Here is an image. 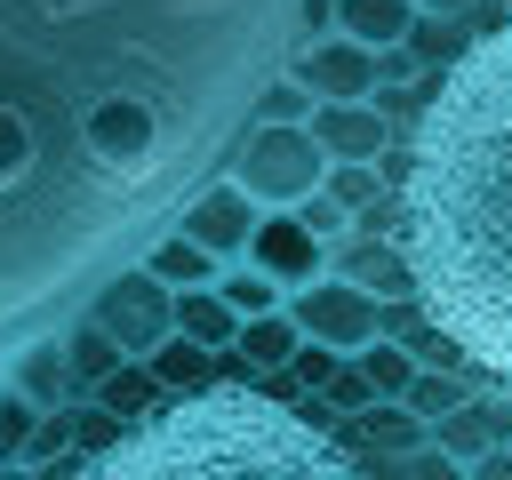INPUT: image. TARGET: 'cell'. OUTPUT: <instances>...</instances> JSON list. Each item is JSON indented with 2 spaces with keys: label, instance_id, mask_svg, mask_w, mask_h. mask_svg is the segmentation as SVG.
Returning a JSON list of instances; mask_svg holds the SVG:
<instances>
[{
  "label": "cell",
  "instance_id": "cell-1",
  "mask_svg": "<svg viewBox=\"0 0 512 480\" xmlns=\"http://www.w3.org/2000/svg\"><path fill=\"white\" fill-rule=\"evenodd\" d=\"M424 80L392 184L416 312L512 392V8Z\"/></svg>",
  "mask_w": 512,
  "mask_h": 480
},
{
  "label": "cell",
  "instance_id": "cell-2",
  "mask_svg": "<svg viewBox=\"0 0 512 480\" xmlns=\"http://www.w3.org/2000/svg\"><path fill=\"white\" fill-rule=\"evenodd\" d=\"M88 448L72 464H40V480H368L336 432L304 408L272 400L264 376H216L200 392H160L136 416L104 400L80 408Z\"/></svg>",
  "mask_w": 512,
  "mask_h": 480
},
{
  "label": "cell",
  "instance_id": "cell-3",
  "mask_svg": "<svg viewBox=\"0 0 512 480\" xmlns=\"http://www.w3.org/2000/svg\"><path fill=\"white\" fill-rule=\"evenodd\" d=\"M224 176L256 200V208H296L328 184V152L304 120H248V136L232 144Z\"/></svg>",
  "mask_w": 512,
  "mask_h": 480
},
{
  "label": "cell",
  "instance_id": "cell-4",
  "mask_svg": "<svg viewBox=\"0 0 512 480\" xmlns=\"http://www.w3.org/2000/svg\"><path fill=\"white\" fill-rule=\"evenodd\" d=\"M80 312H88V320L128 352V360H144L160 336H176V288H168V280H152L144 264H120V272L80 304Z\"/></svg>",
  "mask_w": 512,
  "mask_h": 480
},
{
  "label": "cell",
  "instance_id": "cell-5",
  "mask_svg": "<svg viewBox=\"0 0 512 480\" xmlns=\"http://www.w3.org/2000/svg\"><path fill=\"white\" fill-rule=\"evenodd\" d=\"M288 320L312 336V344H328V352H360V344H376L384 336V296H368L360 280H344V272H320V280H304V288H288Z\"/></svg>",
  "mask_w": 512,
  "mask_h": 480
},
{
  "label": "cell",
  "instance_id": "cell-6",
  "mask_svg": "<svg viewBox=\"0 0 512 480\" xmlns=\"http://www.w3.org/2000/svg\"><path fill=\"white\" fill-rule=\"evenodd\" d=\"M296 80L320 96V104H376L384 96V56L344 40V32H320L312 48H296Z\"/></svg>",
  "mask_w": 512,
  "mask_h": 480
},
{
  "label": "cell",
  "instance_id": "cell-7",
  "mask_svg": "<svg viewBox=\"0 0 512 480\" xmlns=\"http://www.w3.org/2000/svg\"><path fill=\"white\" fill-rule=\"evenodd\" d=\"M256 216H264V208H256L232 176H208V184H192V200L176 208V232H184V240H200L216 264H240V256H248Z\"/></svg>",
  "mask_w": 512,
  "mask_h": 480
},
{
  "label": "cell",
  "instance_id": "cell-8",
  "mask_svg": "<svg viewBox=\"0 0 512 480\" xmlns=\"http://www.w3.org/2000/svg\"><path fill=\"white\" fill-rule=\"evenodd\" d=\"M328 256H336V248H328L296 208H264V216H256V232H248V264H256V272H272L280 288L320 280V272H328Z\"/></svg>",
  "mask_w": 512,
  "mask_h": 480
},
{
  "label": "cell",
  "instance_id": "cell-9",
  "mask_svg": "<svg viewBox=\"0 0 512 480\" xmlns=\"http://www.w3.org/2000/svg\"><path fill=\"white\" fill-rule=\"evenodd\" d=\"M304 128L320 136L328 168H336V160L376 168V160L392 152V112H384V104H312V120H304Z\"/></svg>",
  "mask_w": 512,
  "mask_h": 480
},
{
  "label": "cell",
  "instance_id": "cell-10",
  "mask_svg": "<svg viewBox=\"0 0 512 480\" xmlns=\"http://www.w3.org/2000/svg\"><path fill=\"white\" fill-rule=\"evenodd\" d=\"M328 272L360 280V288H368V296H384V304H416V264H408L400 232H392V240H384V232H352V240L328 256Z\"/></svg>",
  "mask_w": 512,
  "mask_h": 480
},
{
  "label": "cell",
  "instance_id": "cell-11",
  "mask_svg": "<svg viewBox=\"0 0 512 480\" xmlns=\"http://www.w3.org/2000/svg\"><path fill=\"white\" fill-rule=\"evenodd\" d=\"M0 376H8L24 400H40L48 416H56V408H72V400H88V384L72 376V360H64V344H56V336H32V344H16V352L0 360Z\"/></svg>",
  "mask_w": 512,
  "mask_h": 480
},
{
  "label": "cell",
  "instance_id": "cell-12",
  "mask_svg": "<svg viewBox=\"0 0 512 480\" xmlns=\"http://www.w3.org/2000/svg\"><path fill=\"white\" fill-rule=\"evenodd\" d=\"M408 24H416V0H336V32L376 56H392L408 40Z\"/></svg>",
  "mask_w": 512,
  "mask_h": 480
},
{
  "label": "cell",
  "instance_id": "cell-13",
  "mask_svg": "<svg viewBox=\"0 0 512 480\" xmlns=\"http://www.w3.org/2000/svg\"><path fill=\"white\" fill-rule=\"evenodd\" d=\"M136 264H144V272H152V280H168V288H208V280H216V272H224V264H216V256H208V248H200V240H184V232H176V224H168V232H152V240H144V256H136Z\"/></svg>",
  "mask_w": 512,
  "mask_h": 480
},
{
  "label": "cell",
  "instance_id": "cell-14",
  "mask_svg": "<svg viewBox=\"0 0 512 480\" xmlns=\"http://www.w3.org/2000/svg\"><path fill=\"white\" fill-rule=\"evenodd\" d=\"M296 344H304V328L288 320V304H280V312H256V320H240V336H232V352L248 360V376H280V368L296 360Z\"/></svg>",
  "mask_w": 512,
  "mask_h": 480
},
{
  "label": "cell",
  "instance_id": "cell-15",
  "mask_svg": "<svg viewBox=\"0 0 512 480\" xmlns=\"http://www.w3.org/2000/svg\"><path fill=\"white\" fill-rule=\"evenodd\" d=\"M352 440H360V448H392V456H416V448L432 440V424H424L408 400H368V408L352 416Z\"/></svg>",
  "mask_w": 512,
  "mask_h": 480
},
{
  "label": "cell",
  "instance_id": "cell-16",
  "mask_svg": "<svg viewBox=\"0 0 512 480\" xmlns=\"http://www.w3.org/2000/svg\"><path fill=\"white\" fill-rule=\"evenodd\" d=\"M176 336H192V344H208V352H232L240 312L216 296V280H208V288H176Z\"/></svg>",
  "mask_w": 512,
  "mask_h": 480
},
{
  "label": "cell",
  "instance_id": "cell-17",
  "mask_svg": "<svg viewBox=\"0 0 512 480\" xmlns=\"http://www.w3.org/2000/svg\"><path fill=\"white\" fill-rule=\"evenodd\" d=\"M144 368H152L160 392H200V384H216V352L192 344V336H160V344L144 352Z\"/></svg>",
  "mask_w": 512,
  "mask_h": 480
},
{
  "label": "cell",
  "instance_id": "cell-18",
  "mask_svg": "<svg viewBox=\"0 0 512 480\" xmlns=\"http://www.w3.org/2000/svg\"><path fill=\"white\" fill-rule=\"evenodd\" d=\"M56 344H64V360H72V376H80V384H104V376L128 360V352H120V344H112V336L88 320V312H72V320L56 328Z\"/></svg>",
  "mask_w": 512,
  "mask_h": 480
},
{
  "label": "cell",
  "instance_id": "cell-19",
  "mask_svg": "<svg viewBox=\"0 0 512 480\" xmlns=\"http://www.w3.org/2000/svg\"><path fill=\"white\" fill-rule=\"evenodd\" d=\"M352 368L368 376V392H376V400H400V392H408V376H416L424 360H416L400 336H376V344H360V352H352Z\"/></svg>",
  "mask_w": 512,
  "mask_h": 480
},
{
  "label": "cell",
  "instance_id": "cell-20",
  "mask_svg": "<svg viewBox=\"0 0 512 480\" xmlns=\"http://www.w3.org/2000/svg\"><path fill=\"white\" fill-rule=\"evenodd\" d=\"M400 48H408V64H424V72H448V64H456L472 40H464V16H416Z\"/></svg>",
  "mask_w": 512,
  "mask_h": 480
},
{
  "label": "cell",
  "instance_id": "cell-21",
  "mask_svg": "<svg viewBox=\"0 0 512 480\" xmlns=\"http://www.w3.org/2000/svg\"><path fill=\"white\" fill-rule=\"evenodd\" d=\"M216 296H224V304H232V312H240V320H256V312H280V304H288V288H280V280H272V272H256V264H248V256H240V264H224V272H216Z\"/></svg>",
  "mask_w": 512,
  "mask_h": 480
},
{
  "label": "cell",
  "instance_id": "cell-22",
  "mask_svg": "<svg viewBox=\"0 0 512 480\" xmlns=\"http://www.w3.org/2000/svg\"><path fill=\"white\" fill-rule=\"evenodd\" d=\"M40 424H48V408H40V400H24V392L0 376V464H24V456H32V440H40Z\"/></svg>",
  "mask_w": 512,
  "mask_h": 480
},
{
  "label": "cell",
  "instance_id": "cell-23",
  "mask_svg": "<svg viewBox=\"0 0 512 480\" xmlns=\"http://www.w3.org/2000/svg\"><path fill=\"white\" fill-rule=\"evenodd\" d=\"M320 192H328V200H336V208H352V224H360V216H368V208H376V200H384V192H392V184H384V176H376V168H352V160H336V168H328V184H320Z\"/></svg>",
  "mask_w": 512,
  "mask_h": 480
},
{
  "label": "cell",
  "instance_id": "cell-24",
  "mask_svg": "<svg viewBox=\"0 0 512 480\" xmlns=\"http://www.w3.org/2000/svg\"><path fill=\"white\" fill-rule=\"evenodd\" d=\"M400 400H408V408H416V416H424V424H440V416H456V408H464V400H472V392H464V384H456V376H440V368H416V376H408V392H400Z\"/></svg>",
  "mask_w": 512,
  "mask_h": 480
},
{
  "label": "cell",
  "instance_id": "cell-25",
  "mask_svg": "<svg viewBox=\"0 0 512 480\" xmlns=\"http://www.w3.org/2000/svg\"><path fill=\"white\" fill-rule=\"evenodd\" d=\"M312 104H320V96H312V88L296 80V64H288V72H272V80H264L256 120H312Z\"/></svg>",
  "mask_w": 512,
  "mask_h": 480
},
{
  "label": "cell",
  "instance_id": "cell-26",
  "mask_svg": "<svg viewBox=\"0 0 512 480\" xmlns=\"http://www.w3.org/2000/svg\"><path fill=\"white\" fill-rule=\"evenodd\" d=\"M296 216H304V224H312V232H320L328 248H344V240H352V208H336L328 192H312V200H296Z\"/></svg>",
  "mask_w": 512,
  "mask_h": 480
},
{
  "label": "cell",
  "instance_id": "cell-27",
  "mask_svg": "<svg viewBox=\"0 0 512 480\" xmlns=\"http://www.w3.org/2000/svg\"><path fill=\"white\" fill-rule=\"evenodd\" d=\"M320 400H328V408H336V416H360V408H368V400H376V392H368V376H360V368H352V360H336V376H328V384H320Z\"/></svg>",
  "mask_w": 512,
  "mask_h": 480
},
{
  "label": "cell",
  "instance_id": "cell-28",
  "mask_svg": "<svg viewBox=\"0 0 512 480\" xmlns=\"http://www.w3.org/2000/svg\"><path fill=\"white\" fill-rule=\"evenodd\" d=\"M464 480H512V432H504V440H488V448L472 456V472H464Z\"/></svg>",
  "mask_w": 512,
  "mask_h": 480
},
{
  "label": "cell",
  "instance_id": "cell-29",
  "mask_svg": "<svg viewBox=\"0 0 512 480\" xmlns=\"http://www.w3.org/2000/svg\"><path fill=\"white\" fill-rule=\"evenodd\" d=\"M464 8H480V0H416V16H464Z\"/></svg>",
  "mask_w": 512,
  "mask_h": 480
}]
</instances>
